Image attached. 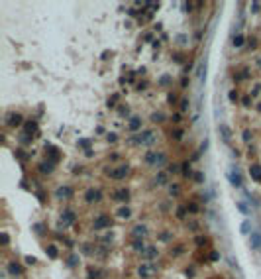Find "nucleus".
<instances>
[{
  "label": "nucleus",
  "mask_w": 261,
  "mask_h": 279,
  "mask_svg": "<svg viewBox=\"0 0 261 279\" xmlns=\"http://www.w3.org/2000/svg\"><path fill=\"white\" fill-rule=\"evenodd\" d=\"M112 199L118 202H128L130 201V191L126 189V187H122V189H116L114 195H112Z\"/></svg>",
  "instance_id": "obj_8"
},
{
  "label": "nucleus",
  "mask_w": 261,
  "mask_h": 279,
  "mask_svg": "<svg viewBox=\"0 0 261 279\" xmlns=\"http://www.w3.org/2000/svg\"><path fill=\"white\" fill-rule=\"evenodd\" d=\"M8 273H10V275H20V273H22V267L12 261V264H8Z\"/></svg>",
  "instance_id": "obj_18"
},
{
  "label": "nucleus",
  "mask_w": 261,
  "mask_h": 279,
  "mask_svg": "<svg viewBox=\"0 0 261 279\" xmlns=\"http://www.w3.org/2000/svg\"><path fill=\"white\" fill-rule=\"evenodd\" d=\"M67 264H69V267H75V265L79 264V256H75V253H73V256L69 257V261H67Z\"/></svg>",
  "instance_id": "obj_34"
},
{
  "label": "nucleus",
  "mask_w": 261,
  "mask_h": 279,
  "mask_svg": "<svg viewBox=\"0 0 261 279\" xmlns=\"http://www.w3.org/2000/svg\"><path fill=\"white\" fill-rule=\"evenodd\" d=\"M134 250H136V252H146V244H143V240H134Z\"/></svg>",
  "instance_id": "obj_25"
},
{
  "label": "nucleus",
  "mask_w": 261,
  "mask_h": 279,
  "mask_svg": "<svg viewBox=\"0 0 261 279\" xmlns=\"http://www.w3.org/2000/svg\"><path fill=\"white\" fill-rule=\"evenodd\" d=\"M249 228H251L249 220H243V222H242V226H239V232H242V234H247V232H249Z\"/></svg>",
  "instance_id": "obj_27"
},
{
  "label": "nucleus",
  "mask_w": 261,
  "mask_h": 279,
  "mask_svg": "<svg viewBox=\"0 0 261 279\" xmlns=\"http://www.w3.org/2000/svg\"><path fill=\"white\" fill-rule=\"evenodd\" d=\"M243 141H246V144H249V141H251V132L249 130L243 132Z\"/></svg>",
  "instance_id": "obj_39"
},
{
  "label": "nucleus",
  "mask_w": 261,
  "mask_h": 279,
  "mask_svg": "<svg viewBox=\"0 0 261 279\" xmlns=\"http://www.w3.org/2000/svg\"><path fill=\"white\" fill-rule=\"evenodd\" d=\"M206 242H208V240H206V236H196V240H194V244H196L198 248H202Z\"/></svg>",
  "instance_id": "obj_32"
},
{
  "label": "nucleus",
  "mask_w": 261,
  "mask_h": 279,
  "mask_svg": "<svg viewBox=\"0 0 261 279\" xmlns=\"http://www.w3.org/2000/svg\"><path fill=\"white\" fill-rule=\"evenodd\" d=\"M218 132L222 134V138H224V141H230V138H232V130L226 126V124H218Z\"/></svg>",
  "instance_id": "obj_17"
},
{
  "label": "nucleus",
  "mask_w": 261,
  "mask_h": 279,
  "mask_svg": "<svg viewBox=\"0 0 261 279\" xmlns=\"http://www.w3.org/2000/svg\"><path fill=\"white\" fill-rule=\"evenodd\" d=\"M189 104H190V102L186 100V98H183V100H181V110H183V112H185V110H189Z\"/></svg>",
  "instance_id": "obj_40"
},
{
  "label": "nucleus",
  "mask_w": 261,
  "mask_h": 279,
  "mask_svg": "<svg viewBox=\"0 0 261 279\" xmlns=\"http://www.w3.org/2000/svg\"><path fill=\"white\" fill-rule=\"evenodd\" d=\"M169 83H171V77H169V75H165V77H161V79H159V85H163V87H165V85H169Z\"/></svg>",
  "instance_id": "obj_37"
},
{
  "label": "nucleus",
  "mask_w": 261,
  "mask_h": 279,
  "mask_svg": "<svg viewBox=\"0 0 261 279\" xmlns=\"http://www.w3.org/2000/svg\"><path fill=\"white\" fill-rule=\"evenodd\" d=\"M153 183H155V185H159V187L167 185V171H159L155 177H153Z\"/></svg>",
  "instance_id": "obj_16"
},
{
  "label": "nucleus",
  "mask_w": 261,
  "mask_h": 279,
  "mask_svg": "<svg viewBox=\"0 0 261 279\" xmlns=\"http://www.w3.org/2000/svg\"><path fill=\"white\" fill-rule=\"evenodd\" d=\"M22 114H18V112H10V114H8L6 116V124H8V126H10V128H16V126H20V124H22Z\"/></svg>",
  "instance_id": "obj_10"
},
{
  "label": "nucleus",
  "mask_w": 261,
  "mask_h": 279,
  "mask_svg": "<svg viewBox=\"0 0 261 279\" xmlns=\"http://www.w3.org/2000/svg\"><path fill=\"white\" fill-rule=\"evenodd\" d=\"M116 214H118L120 218H130V216H132V210L128 209V206H122V209H120L118 212H116Z\"/></svg>",
  "instance_id": "obj_21"
},
{
  "label": "nucleus",
  "mask_w": 261,
  "mask_h": 279,
  "mask_svg": "<svg viewBox=\"0 0 261 279\" xmlns=\"http://www.w3.org/2000/svg\"><path fill=\"white\" fill-rule=\"evenodd\" d=\"M138 275L142 279H149V265H139V267H138Z\"/></svg>",
  "instance_id": "obj_20"
},
{
  "label": "nucleus",
  "mask_w": 261,
  "mask_h": 279,
  "mask_svg": "<svg viewBox=\"0 0 261 279\" xmlns=\"http://www.w3.org/2000/svg\"><path fill=\"white\" fill-rule=\"evenodd\" d=\"M220 260V253L218 252H210V261H218Z\"/></svg>",
  "instance_id": "obj_42"
},
{
  "label": "nucleus",
  "mask_w": 261,
  "mask_h": 279,
  "mask_svg": "<svg viewBox=\"0 0 261 279\" xmlns=\"http://www.w3.org/2000/svg\"><path fill=\"white\" fill-rule=\"evenodd\" d=\"M26 130L28 132H37V124L35 122H28L26 124Z\"/></svg>",
  "instance_id": "obj_36"
},
{
  "label": "nucleus",
  "mask_w": 261,
  "mask_h": 279,
  "mask_svg": "<svg viewBox=\"0 0 261 279\" xmlns=\"http://www.w3.org/2000/svg\"><path fill=\"white\" fill-rule=\"evenodd\" d=\"M259 65H261V59H259Z\"/></svg>",
  "instance_id": "obj_52"
},
{
  "label": "nucleus",
  "mask_w": 261,
  "mask_h": 279,
  "mask_svg": "<svg viewBox=\"0 0 261 279\" xmlns=\"http://www.w3.org/2000/svg\"><path fill=\"white\" fill-rule=\"evenodd\" d=\"M181 167H183L181 171H183L185 177H190V175H192V169H190V163H189V161H185V163L181 165Z\"/></svg>",
  "instance_id": "obj_24"
},
{
  "label": "nucleus",
  "mask_w": 261,
  "mask_h": 279,
  "mask_svg": "<svg viewBox=\"0 0 261 279\" xmlns=\"http://www.w3.org/2000/svg\"><path fill=\"white\" fill-rule=\"evenodd\" d=\"M130 173V165L128 163H122V165H118V167H114V169H106V175H110L112 179H124L126 175Z\"/></svg>",
  "instance_id": "obj_3"
},
{
  "label": "nucleus",
  "mask_w": 261,
  "mask_h": 279,
  "mask_svg": "<svg viewBox=\"0 0 261 279\" xmlns=\"http://www.w3.org/2000/svg\"><path fill=\"white\" fill-rule=\"evenodd\" d=\"M228 179H230V183H232V185H234V187H242V175H239V171H238V169H232V171L230 173H228Z\"/></svg>",
  "instance_id": "obj_11"
},
{
  "label": "nucleus",
  "mask_w": 261,
  "mask_h": 279,
  "mask_svg": "<svg viewBox=\"0 0 261 279\" xmlns=\"http://www.w3.org/2000/svg\"><path fill=\"white\" fill-rule=\"evenodd\" d=\"M181 171V165H177V163H169L167 165V173H179Z\"/></svg>",
  "instance_id": "obj_29"
},
{
  "label": "nucleus",
  "mask_w": 261,
  "mask_h": 279,
  "mask_svg": "<svg viewBox=\"0 0 261 279\" xmlns=\"http://www.w3.org/2000/svg\"><path fill=\"white\" fill-rule=\"evenodd\" d=\"M249 246H251V250H261V232H251V236H249Z\"/></svg>",
  "instance_id": "obj_12"
},
{
  "label": "nucleus",
  "mask_w": 261,
  "mask_h": 279,
  "mask_svg": "<svg viewBox=\"0 0 261 279\" xmlns=\"http://www.w3.org/2000/svg\"><path fill=\"white\" fill-rule=\"evenodd\" d=\"M183 136H185V132H183V130H175V132H171V138L175 140V141L183 140Z\"/></svg>",
  "instance_id": "obj_28"
},
{
  "label": "nucleus",
  "mask_w": 261,
  "mask_h": 279,
  "mask_svg": "<svg viewBox=\"0 0 261 279\" xmlns=\"http://www.w3.org/2000/svg\"><path fill=\"white\" fill-rule=\"evenodd\" d=\"M110 226H112V218L106 212H100L92 222V230H104V228H110Z\"/></svg>",
  "instance_id": "obj_2"
},
{
  "label": "nucleus",
  "mask_w": 261,
  "mask_h": 279,
  "mask_svg": "<svg viewBox=\"0 0 261 279\" xmlns=\"http://www.w3.org/2000/svg\"><path fill=\"white\" fill-rule=\"evenodd\" d=\"M8 240H10V238H8V234H6V232H2V244L4 246H8Z\"/></svg>",
  "instance_id": "obj_47"
},
{
  "label": "nucleus",
  "mask_w": 261,
  "mask_h": 279,
  "mask_svg": "<svg viewBox=\"0 0 261 279\" xmlns=\"http://www.w3.org/2000/svg\"><path fill=\"white\" fill-rule=\"evenodd\" d=\"M100 201H102V193L98 189H92V187H90V189L85 191V202L86 205H94V202H100Z\"/></svg>",
  "instance_id": "obj_5"
},
{
  "label": "nucleus",
  "mask_w": 261,
  "mask_h": 279,
  "mask_svg": "<svg viewBox=\"0 0 261 279\" xmlns=\"http://www.w3.org/2000/svg\"><path fill=\"white\" fill-rule=\"evenodd\" d=\"M251 12H259V2H253V4H251Z\"/></svg>",
  "instance_id": "obj_48"
},
{
  "label": "nucleus",
  "mask_w": 261,
  "mask_h": 279,
  "mask_svg": "<svg viewBox=\"0 0 261 279\" xmlns=\"http://www.w3.org/2000/svg\"><path fill=\"white\" fill-rule=\"evenodd\" d=\"M249 175H251V179H253V181L261 183V165L253 163V165H251V167H249Z\"/></svg>",
  "instance_id": "obj_14"
},
{
  "label": "nucleus",
  "mask_w": 261,
  "mask_h": 279,
  "mask_svg": "<svg viewBox=\"0 0 261 279\" xmlns=\"http://www.w3.org/2000/svg\"><path fill=\"white\" fill-rule=\"evenodd\" d=\"M157 140V136H155V132L153 130H143V132H139L136 138H132L130 141L132 144H143V145H149V144H153V141Z\"/></svg>",
  "instance_id": "obj_1"
},
{
  "label": "nucleus",
  "mask_w": 261,
  "mask_h": 279,
  "mask_svg": "<svg viewBox=\"0 0 261 279\" xmlns=\"http://www.w3.org/2000/svg\"><path fill=\"white\" fill-rule=\"evenodd\" d=\"M242 102H243V106H251V104H249V102H251V98H249V97H243V100H242Z\"/></svg>",
  "instance_id": "obj_49"
},
{
  "label": "nucleus",
  "mask_w": 261,
  "mask_h": 279,
  "mask_svg": "<svg viewBox=\"0 0 261 279\" xmlns=\"http://www.w3.org/2000/svg\"><path fill=\"white\" fill-rule=\"evenodd\" d=\"M192 177H194V181H196L198 185H200V183H204V179H206V177H204V173H202V171H196V173L192 175Z\"/></svg>",
  "instance_id": "obj_31"
},
{
  "label": "nucleus",
  "mask_w": 261,
  "mask_h": 279,
  "mask_svg": "<svg viewBox=\"0 0 261 279\" xmlns=\"http://www.w3.org/2000/svg\"><path fill=\"white\" fill-rule=\"evenodd\" d=\"M142 128V118H138V116H134V118H130V122H128V130L130 132H136Z\"/></svg>",
  "instance_id": "obj_15"
},
{
  "label": "nucleus",
  "mask_w": 261,
  "mask_h": 279,
  "mask_svg": "<svg viewBox=\"0 0 261 279\" xmlns=\"http://www.w3.org/2000/svg\"><path fill=\"white\" fill-rule=\"evenodd\" d=\"M177 39H179V43H181V45H185V43H186V36H183V34L177 37Z\"/></svg>",
  "instance_id": "obj_46"
},
{
  "label": "nucleus",
  "mask_w": 261,
  "mask_h": 279,
  "mask_svg": "<svg viewBox=\"0 0 261 279\" xmlns=\"http://www.w3.org/2000/svg\"><path fill=\"white\" fill-rule=\"evenodd\" d=\"M186 212H189V210H186V205H181L179 206V209H177V218H179V220H183L185 218V216H186Z\"/></svg>",
  "instance_id": "obj_23"
},
{
  "label": "nucleus",
  "mask_w": 261,
  "mask_h": 279,
  "mask_svg": "<svg viewBox=\"0 0 261 279\" xmlns=\"http://www.w3.org/2000/svg\"><path fill=\"white\" fill-rule=\"evenodd\" d=\"M53 197L57 199V201H69V199L73 197V187L69 185H59L55 189V193H53Z\"/></svg>",
  "instance_id": "obj_4"
},
{
  "label": "nucleus",
  "mask_w": 261,
  "mask_h": 279,
  "mask_svg": "<svg viewBox=\"0 0 261 279\" xmlns=\"http://www.w3.org/2000/svg\"><path fill=\"white\" fill-rule=\"evenodd\" d=\"M100 277H102V271L90 265V267H89V279H100Z\"/></svg>",
  "instance_id": "obj_19"
},
{
  "label": "nucleus",
  "mask_w": 261,
  "mask_h": 279,
  "mask_svg": "<svg viewBox=\"0 0 261 279\" xmlns=\"http://www.w3.org/2000/svg\"><path fill=\"white\" fill-rule=\"evenodd\" d=\"M26 264H28V265H34V264H35V257H32V256H26Z\"/></svg>",
  "instance_id": "obj_44"
},
{
  "label": "nucleus",
  "mask_w": 261,
  "mask_h": 279,
  "mask_svg": "<svg viewBox=\"0 0 261 279\" xmlns=\"http://www.w3.org/2000/svg\"><path fill=\"white\" fill-rule=\"evenodd\" d=\"M77 220V214H75V210H63L59 216V224H63V226H71V224Z\"/></svg>",
  "instance_id": "obj_6"
},
{
  "label": "nucleus",
  "mask_w": 261,
  "mask_h": 279,
  "mask_svg": "<svg viewBox=\"0 0 261 279\" xmlns=\"http://www.w3.org/2000/svg\"><path fill=\"white\" fill-rule=\"evenodd\" d=\"M228 97H230V100H232V102L238 100V93H236V90H230V94H228Z\"/></svg>",
  "instance_id": "obj_43"
},
{
  "label": "nucleus",
  "mask_w": 261,
  "mask_h": 279,
  "mask_svg": "<svg viewBox=\"0 0 261 279\" xmlns=\"http://www.w3.org/2000/svg\"><path fill=\"white\" fill-rule=\"evenodd\" d=\"M186 85H189V79H186V77H185V79H183V81H181V87H183V89H185V87H186Z\"/></svg>",
  "instance_id": "obj_51"
},
{
  "label": "nucleus",
  "mask_w": 261,
  "mask_h": 279,
  "mask_svg": "<svg viewBox=\"0 0 261 279\" xmlns=\"http://www.w3.org/2000/svg\"><path fill=\"white\" fill-rule=\"evenodd\" d=\"M186 210L194 214V212H198V205H196V202H189V205H186Z\"/></svg>",
  "instance_id": "obj_35"
},
{
  "label": "nucleus",
  "mask_w": 261,
  "mask_h": 279,
  "mask_svg": "<svg viewBox=\"0 0 261 279\" xmlns=\"http://www.w3.org/2000/svg\"><path fill=\"white\" fill-rule=\"evenodd\" d=\"M143 161H146L147 167H157V161H159V151H155V149H149L146 155H143Z\"/></svg>",
  "instance_id": "obj_7"
},
{
  "label": "nucleus",
  "mask_w": 261,
  "mask_h": 279,
  "mask_svg": "<svg viewBox=\"0 0 261 279\" xmlns=\"http://www.w3.org/2000/svg\"><path fill=\"white\" fill-rule=\"evenodd\" d=\"M108 141H112V144H114V141H116V134H108Z\"/></svg>",
  "instance_id": "obj_50"
},
{
  "label": "nucleus",
  "mask_w": 261,
  "mask_h": 279,
  "mask_svg": "<svg viewBox=\"0 0 261 279\" xmlns=\"http://www.w3.org/2000/svg\"><path fill=\"white\" fill-rule=\"evenodd\" d=\"M132 238H136V240H143L147 236V226H143V224H138V226H134L132 228Z\"/></svg>",
  "instance_id": "obj_9"
},
{
  "label": "nucleus",
  "mask_w": 261,
  "mask_h": 279,
  "mask_svg": "<svg viewBox=\"0 0 261 279\" xmlns=\"http://www.w3.org/2000/svg\"><path fill=\"white\" fill-rule=\"evenodd\" d=\"M45 253H47L49 257H57V248L53 244H49V246H45Z\"/></svg>",
  "instance_id": "obj_22"
},
{
  "label": "nucleus",
  "mask_w": 261,
  "mask_h": 279,
  "mask_svg": "<svg viewBox=\"0 0 261 279\" xmlns=\"http://www.w3.org/2000/svg\"><path fill=\"white\" fill-rule=\"evenodd\" d=\"M169 193H171V195H179V193H181V189H179L177 185H171V187H169Z\"/></svg>",
  "instance_id": "obj_38"
},
{
  "label": "nucleus",
  "mask_w": 261,
  "mask_h": 279,
  "mask_svg": "<svg viewBox=\"0 0 261 279\" xmlns=\"http://www.w3.org/2000/svg\"><path fill=\"white\" fill-rule=\"evenodd\" d=\"M163 118H165V116L161 114V112H153V114H151V122H157V124H161V122H163Z\"/></svg>",
  "instance_id": "obj_26"
},
{
  "label": "nucleus",
  "mask_w": 261,
  "mask_h": 279,
  "mask_svg": "<svg viewBox=\"0 0 261 279\" xmlns=\"http://www.w3.org/2000/svg\"><path fill=\"white\" fill-rule=\"evenodd\" d=\"M171 122H173V124H179V122H181V114H175V116L171 118Z\"/></svg>",
  "instance_id": "obj_45"
},
{
  "label": "nucleus",
  "mask_w": 261,
  "mask_h": 279,
  "mask_svg": "<svg viewBox=\"0 0 261 279\" xmlns=\"http://www.w3.org/2000/svg\"><path fill=\"white\" fill-rule=\"evenodd\" d=\"M37 169H39V173L49 175V173H53V169H55V163H53V161H41V163L37 165Z\"/></svg>",
  "instance_id": "obj_13"
},
{
  "label": "nucleus",
  "mask_w": 261,
  "mask_h": 279,
  "mask_svg": "<svg viewBox=\"0 0 261 279\" xmlns=\"http://www.w3.org/2000/svg\"><path fill=\"white\" fill-rule=\"evenodd\" d=\"M155 256H157V250L153 248V246H151V248H147V257H155Z\"/></svg>",
  "instance_id": "obj_41"
},
{
  "label": "nucleus",
  "mask_w": 261,
  "mask_h": 279,
  "mask_svg": "<svg viewBox=\"0 0 261 279\" xmlns=\"http://www.w3.org/2000/svg\"><path fill=\"white\" fill-rule=\"evenodd\" d=\"M232 45H234V47H242L243 45V36H236L234 41H232Z\"/></svg>",
  "instance_id": "obj_30"
},
{
  "label": "nucleus",
  "mask_w": 261,
  "mask_h": 279,
  "mask_svg": "<svg viewBox=\"0 0 261 279\" xmlns=\"http://www.w3.org/2000/svg\"><path fill=\"white\" fill-rule=\"evenodd\" d=\"M236 206H238V210L242 212V214H249V209H247L243 202H236Z\"/></svg>",
  "instance_id": "obj_33"
}]
</instances>
